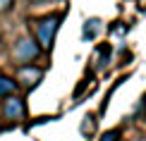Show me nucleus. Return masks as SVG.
Here are the masks:
<instances>
[{"label":"nucleus","instance_id":"nucleus-11","mask_svg":"<svg viewBox=\"0 0 146 141\" xmlns=\"http://www.w3.org/2000/svg\"><path fill=\"white\" fill-rule=\"evenodd\" d=\"M31 3H46V0H31Z\"/></svg>","mask_w":146,"mask_h":141},{"label":"nucleus","instance_id":"nucleus-1","mask_svg":"<svg viewBox=\"0 0 146 141\" xmlns=\"http://www.w3.org/2000/svg\"><path fill=\"white\" fill-rule=\"evenodd\" d=\"M60 22H62V12H53V15H46V17H38V19L29 22V24H34V41L38 43L41 50H50L53 48Z\"/></svg>","mask_w":146,"mask_h":141},{"label":"nucleus","instance_id":"nucleus-8","mask_svg":"<svg viewBox=\"0 0 146 141\" xmlns=\"http://www.w3.org/2000/svg\"><path fill=\"white\" fill-rule=\"evenodd\" d=\"M96 115L91 113V115H86V117H84V122H82V127H79V132L84 134V136H86V134H94L96 132Z\"/></svg>","mask_w":146,"mask_h":141},{"label":"nucleus","instance_id":"nucleus-9","mask_svg":"<svg viewBox=\"0 0 146 141\" xmlns=\"http://www.w3.org/2000/svg\"><path fill=\"white\" fill-rule=\"evenodd\" d=\"M101 141H120V129H110L101 136Z\"/></svg>","mask_w":146,"mask_h":141},{"label":"nucleus","instance_id":"nucleus-2","mask_svg":"<svg viewBox=\"0 0 146 141\" xmlns=\"http://www.w3.org/2000/svg\"><path fill=\"white\" fill-rule=\"evenodd\" d=\"M41 55V48L38 43L34 41V36H22V38L15 41L10 50V58L15 60L17 67H24V65H34V60Z\"/></svg>","mask_w":146,"mask_h":141},{"label":"nucleus","instance_id":"nucleus-4","mask_svg":"<svg viewBox=\"0 0 146 141\" xmlns=\"http://www.w3.org/2000/svg\"><path fill=\"white\" fill-rule=\"evenodd\" d=\"M3 117L10 122H19L27 117V103L19 96H10L3 101Z\"/></svg>","mask_w":146,"mask_h":141},{"label":"nucleus","instance_id":"nucleus-7","mask_svg":"<svg viewBox=\"0 0 146 141\" xmlns=\"http://www.w3.org/2000/svg\"><path fill=\"white\" fill-rule=\"evenodd\" d=\"M108 60H110V46L103 43L98 48V60H96V70H103V67L108 65Z\"/></svg>","mask_w":146,"mask_h":141},{"label":"nucleus","instance_id":"nucleus-10","mask_svg":"<svg viewBox=\"0 0 146 141\" xmlns=\"http://www.w3.org/2000/svg\"><path fill=\"white\" fill-rule=\"evenodd\" d=\"M12 5H15V0H0V12H7Z\"/></svg>","mask_w":146,"mask_h":141},{"label":"nucleus","instance_id":"nucleus-5","mask_svg":"<svg viewBox=\"0 0 146 141\" xmlns=\"http://www.w3.org/2000/svg\"><path fill=\"white\" fill-rule=\"evenodd\" d=\"M101 29H103V22L98 19V17H91V19H86V22H84L82 38H84V41H94L96 36L101 34Z\"/></svg>","mask_w":146,"mask_h":141},{"label":"nucleus","instance_id":"nucleus-3","mask_svg":"<svg viewBox=\"0 0 146 141\" xmlns=\"http://www.w3.org/2000/svg\"><path fill=\"white\" fill-rule=\"evenodd\" d=\"M17 81V86H24L27 91L36 89L43 79V67H36V65H24V67H17V74L12 77Z\"/></svg>","mask_w":146,"mask_h":141},{"label":"nucleus","instance_id":"nucleus-6","mask_svg":"<svg viewBox=\"0 0 146 141\" xmlns=\"http://www.w3.org/2000/svg\"><path fill=\"white\" fill-rule=\"evenodd\" d=\"M17 91V81L7 74H0V98H10Z\"/></svg>","mask_w":146,"mask_h":141}]
</instances>
